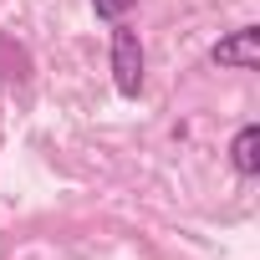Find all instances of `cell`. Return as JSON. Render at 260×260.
<instances>
[{"label":"cell","mask_w":260,"mask_h":260,"mask_svg":"<svg viewBox=\"0 0 260 260\" xmlns=\"http://www.w3.org/2000/svg\"><path fill=\"white\" fill-rule=\"evenodd\" d=\"M112 82H117L122 97L143 92V41L127 26H112Z\"/></svg>","instance_id":"1"},{"label":"cell","mask_w":260,"mask_h":260,"mask_svg":"<svg viewBox=\"0 0 260 260\" xmlns=\"http://www.w3.org/2000/svg\"><path fill=\"white\" fill-rule=\"evenodd\" d=\"M209 61H214V67H230V72H255V61H260V31H255V26L230 31L224 41H214Z\"/></svg>","instance_id":"2"},{"label":"cell","mask_w":260,"mask_h":260,"mask_svg":"<svg viewBox=\"0 0 260 260\" xmlns=\"http://www.w3.org/2000/svg\"><path fill=\"white\" fill-rule=\"evenodd\" d=\"M230 164H235V174H245V179L260 174V127H255V122H245L240 133H235V143H230Z\"/></svg>","instance_id":"3"},{"label":"cell","mask_w":260,"mask_h":260,"mask_svg":"<svg viewBox=\"0 0 260 260\" xmlns=\"http://www.w3.org/2000/svg\"><path fill=\"white\" fill-rule=\"evenodd\" d=\"M92 11H97L102 21H122L127 11H133V0H92Z\"/></svg>","instance_id":"4"}]
</instances>
